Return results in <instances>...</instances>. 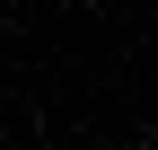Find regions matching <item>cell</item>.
I'll list each match as a JSON object with an SVG mask.
<instances>
[{
  "instance_id": "6da1fadb",
  "label": "cell",
  "mask_w": 158,
  "mask_h": 150,
  "mask_svg": "<svg viewBox=\"0 0 158 150\" xmlns=\"http://www.w3.org/2000/svg\"><path fill=\"white\" fill-rule=\"evenodd\" d=\"M132 150H158V141H132Z\"/></svg>"
}]
</instances>
